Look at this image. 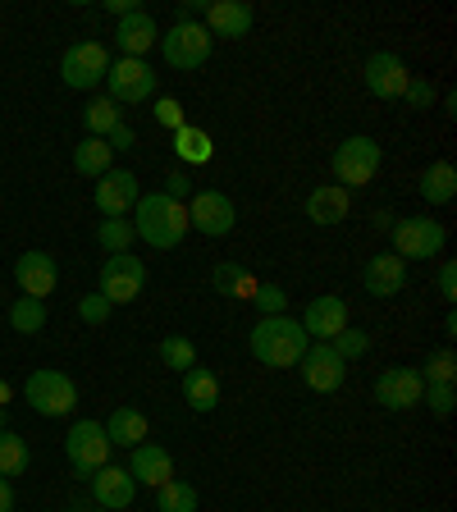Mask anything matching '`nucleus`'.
Instances as JSON below:
<instances>
[{"label":"nucleus","mask_w":457,"mask_h":512,"mask_svg":"<svg viewBox=\"0 0 457 512\" xmlns=\"http://www.w3.org/2000/svg\"><path fill=\"white\" fill-rule=\"evenodd\" d=\"M311 348L307 330H302L298 320L288 316H261L252 325V334H247V352H252L261 366H298L302 362V352Z\"/></svg>","instance_id":"nucleus-1"},{"label":"nucleus","mask_w":457,"mask_h":512,"mask_svg":"<svg viewBox=\"0 0 457 512\" xmlns=\"http://www.w3.org/2000/svg\"><path fill=\"white\" fill-rule=\"evenodd\" d=\"M133 234L151 247H179L188 238V206L165 197V192H147L138 197V220H133Z\"/></svg>","instance_id":"nucleus-2"},{"label":"nucleus","mask_w":457,"mask_h":512,"mask_svg":"<svg viewBox=\"0 0 457 512\" xmlns=\"http://www.w3.org/2000/svg\"><path fill=\"white\" fill-rule=\"evenodd\" d=\"M334 179H339V188L343 192H352V188H366V183L380 174V142L375 138H343L339 147H334Z\"/></svg>","instance_id":"nucleus-3"},{"label":"nucleus","mask_w":457,"mask_h":512,"mask_svg":"<svg viewBox=\"0 0 457 512\" xmlns=\"http://www.w3.org/2000/svg\"><path fill=\"white\" fill-rule=\"evenodd\" d=\"M23 398H28L32 412H42V416H69L78 407V389L74 380L64 371H51V366H42V371H32L28 384H23Z\"/></svg>","instance_id":"nucleus-4"},{"label":"nucleus","mask_w":457,"mask_h":512,"mask_svg":"<svg viewBox=\"0 0 457 512\" xmlns=\"http://www.w3.org/2000/svg\"><path fill=\"white\" fill-rule=\"evenodd\" d=\"M64 453H69V467L74 476L92 480L101 467H110V439L101 421H74L69 435H64Z\"/></svg>","instance_id":"nucleus-5"},{"label":"nucleus","mask_w":457,"mask_h":512,"mask_svg":"<svg viewBox=\"0 0 457 512\" xmlns=\"http://www.w3.org/2000/svg\"><path fill=\"white\" fill-rule=\"evenodd\" d=\"M394 256H403V261H430V256L444 252V224L430 220V215H403V220H394Z\"/></svg>","instance_id":"nucleus-6"},{"label":"nucleus","mask_w":457,"mask_h":512,"mask_svg":"<svg viewBox=\"0 0 457 512\" xmlns=\"http://www.w3.org/2000/svg\"><path fill=\"white\" fill-rule=\"evenodd\" d=\"M160 55L170 69H202L211 60V32L202 23H174L165 37H160Z\"/></svg>","instance_id":"nucleus-7"},{"label":"nucleus","mask_w":457,"mask_h":512,"mask_svg":"<svg viewBox=\"0 0 457 512\" xmlns=\"http://www.w3.org/2000/svg\"><path fill=\"white\" fill-rule=\"evenodd\" d=\"M106 74H110V55L101 42H78V46H69L60 60V78H64V87H74V92L101 87Z\"/></svg>","instance_id":"nucleus-8"},{"label":"nucleus","mask_w":457,"mask_h":512,"mask_svg":"<svg viewBox=\"0 0 457 512\" xmlns=\"http://www.w3.org/2000/svg\"><path fill=\"white\" fill-rule=\"evenodd\" d=\"M147 288V266H142L138 256H106V266H101V298L110 307H124V302H138V293Z\"/></svg>","instance_id":"nucleus-9"},{"label":"nucleus","mask_w":457,"mask_h":512,"mask_svg":"<svg viewBox=\"0 0 457 512\" xmlns=\"http://www.w3.org/2000/svg\"><path fill=\"white\" fill-rule=\"evenodd\" d=\"M106 87L115 106H138V101L156 96V69L147 60H119V64H110Z\"/></svg>","instance_id":"nucleus-10"},{"label":"nucleus","mask_w":457,"mask_h":512,"mask_svg":"<svg viewBox=\"0 0 457 512\" xmlns=\"http://www.w3.org/2000/svg\"><path fill=\"white\" fill-rule=\"evenodd\" d=\"M234 224H238V211L224 192H192L188 197V229H197L206 238H224L234 234Z\"/></svg>","instance_id":"nucleus-11"},{"label":"nucleus","mask_w":457,"mask_h":512,"mask_svg":"<svg viewBox=\"0 0 457 512\" xmlns=\"http://www.w3.org/2000/svg\"><path fill=\"white\" fill-rule=\"evenodd\" d=\"M426 394V380L416 366H389V371L375 380V403L389 407V412H407V407H421Z\"/></svg>","instance_id":"nucleus-12"},{"label":"nucleus","mask_w":457,"mask_h":512,"mask_svg":"<svg viewBox=\"0 0 457 512\" xmlns=\"http://www.w3.org/2000/svg\"><path fill=\"white\" fill-rule=\"evenodd\" d=\"M298 371H302V380H307V389H316V394H334V389L343 384V375H348V362L334 352V343H311V348L302 352Z\"/></svg>","instance_id":"nucleus-13"},{"label":"nucleus","mask_w":457,"mask_h":512,"mask_svg":"<svg viewBox=\"0 0 457 512\" xmlns=\"http://www.w3.org/2000/svg\"><path fill=\"white\" fill-rule=\"evenodd\" d=\"M96 211L106 215V220H124L133 206H138V174L128 170H106L96 179Z\"/></svg>","instance_id":"nucleus-14"},{"label":"nucleus","mask_w":457,"mask_h":512,"mask_svg":"<svg viewBox=\"0 0 457 512\" xmlns=\"http://www.w3.org/2000/svg\"><path fill=\"white\" fill-rule=\"evenodd\" d=\"M298 325L307 330V339H316V343H334V334L348 330V302L334 298V293H320V298H311V302H307V311H302Z\"/></svg>","instance_id":"nucleus-15"},{"label":"nucleus","mask_w":457,"mask_h":512,"mask_svg":"<svg viewBox=\"0 0 457 512\" xmlns=\"http://www.w3.org/2000/svg\"><path fill=\"white\" fill-rule=\"evenodd\" d=\"M362 78H366V92L371 96H380V101H398V96L407 92V64L398 60L394 51H375L371 60H366V69H362Z\"/></svg>","instance_id":"nucleus-16"},{"label":"nucleus","mask_w":457,"mask_h":512,"mask_svg":"<svg viewBox=\"0 0 457 512\" xmlns=\"http://www.w3.org/2000/svg\"><path fill=\"white\" fill-rule=\"evenodd\" d=\"M362 288L371 293V298H394V293H403L407 288V261L394 252H380L366 261L362 270Z\"/></svg>","instance_id":"nucleus-17"},{"label":"nucleus","mask_w":457,"mask_h":512,"mask_svg":"<svg viewBox=\"0 0 457 512\" xmlns=\"http://www.w3.org/2000/svg\"><path fill=\"white\" fill-rule=\"evenodd\" d=\"M14 279H19L23 298H37V302H42L46 293H55V279H60V270H55V256L23 252L19 261H14Z\"/></svg>","instance_id":"nucleus-18"},{"label":"nucleus","mask_w":457,"mask_h":512,"mask_svg":"<svg viewBox=\"0 0 457 512\" xmlns=\"http://www.w3.org/2000/svg\"><path fill=\"white\" fill-rule=\"evenodd\" d=\"M133 494H138V480L128 476V467H101L92 476V499L96 508H106V512H119L133 503Z\"/></svg>","instance_id":"nucleus-19"},{"label":"nucleus","mask_w":457,"mask_h":512,"mask_svg":"<svg viewBox=\"0 0 457 512\" xmlns=\"http://www.w3.org/2000/svg\"><path fill=\"white\" fill-rule=\"evenodd\" d=\"M128 476L138 480V485L160 490L165 480H174V458L160 444H147V439H142V444L133 448V458H128Z\"/></svg>","instance_id":"nucleus-20"},{"label":"nucleus","mask_w":457,"mask_h":512,"mask_svg":"<svg viewBox=\"0 0 457 512\" xmlns=\"http://www.w3.org/2000/svg\"><path fill=\"white\" fill-rule=\"evenodd\" d=\"M115 42H119V51H124V60H142V55L160 42L156 19H151L147 10L124 14V19H119V28H115Z\"/></svg>","instance_id":"nucleus-21"},{"label":"nucleus","mask_w":457,"mask_h":512,"mask_svg":"<svg viewBox=\"0 0 457 512\" xmlns=\"http://www.w3.org/2000/svg\"><path fill=\"white\" fill-rule=\"evenodd\" d=\"M252 19H256L252 5H243V0H215V5H206L202 28L211 32V37H247Z\"/></svg>","instance_id":"nucleus-22"},{"label":"nucleus","mask_w":457,"mask_h":512,"mask_svg":"<svg viewBox=\"0 0 457 512\" xmlns=\"http://www.w3.org/2000/svg\"><path fill=\"white\" fill-rule=\"evenodd\" d=\"M348 192L339 188V183H320L316 192L307 197V220L311 224H339V220H348Z\"/></svg>","instance_id":"nucleus-23"},{"label":"nucleus","mask_w":457,"mask_h":512,"mask_svg":"<svg viewBox=\"0 0 457 512\" xmlns=\"http://www.w3.org/2000/svg\"><path fill=\"white\" fill-rule=\"evenodd\" d=\"M183 403L192 412H215L220 407V380H215V371H206V366L183 371Z\"/></svg>","instance_id":"nucleus-24"},{"label":"nucleus","mask_w":457,"mask_h":512,"mask_svg":"<svg viewBox=\"0 0 457 512\" xmlns=\"http://www.w3.org/2000/svg\"><path fill=\"white\" fill-rule=\"evenodd\" d=\"M106 439H110V448H138L147 439V416L138 407H115L106 421Z\"/></svg>","instance_id":"nucleus-25"},{"label":"nucleus","mask_w":457,"mask_h":512,"mask_svg":"<svg viewBox=\"0 0 457 512\" xmlns=\"http://www.w3.org/2000/svg\"><path fill=\"white\" fill-rule=\"evenodd\" d=\"M211 284H215V293H224V298L252 302V293H256V284H261V279H256L247 266H238V261H220V266L211 270Z\"/></svg>","instance_id":"nucleus-26"},{"label":"nucleus","mask_w":457,"mask_h":512,"mask_svg":"<svg viewBox=\"0 0 457 512\" xmlns=\"http://www.w3.org/2000/svg\"><path fill=\"white\" fill-rule=\"evenodd\" d=\"M416 188H421V197H426L430 206H448L457 197V170L448 165V160H435V165L421 174V183H416Z\"/></svg>","instance_id":"nucleus-27"},{"label":"nucleus","mask_w":457,"mask_h":512,"mask_svg":"<svg viewBox=\"0 0 457 512\" xmlns=\"http://www.w3.org/2000/svg\"><path fill=\"white\" fill-rule=\"evenodd\" d=\"M110 142L106 138H87V142H78L74 147V170L83 174V179H101V174L110 170Z\"/></svg>","instance_id":"nucleus-28"},{"label":"nucleus","mask_w":457,"mask_h":512,"mask_svg":"<svg viewBox=\"0 0 457 512\" xmlns=\"http://www.w3.org/2000/svg\"><path fill=\"white\" fill-rule=\"evenodd\" d=\"M174 151H179V160H188V165H206L215 147H211V133H206V128L183 124L179 133H174Z\"/></svg>","instance_id":"nucleus-29"},{"label":"nucleus","mask_w":457,"mask_h":512,"mask_svg":"<svg viewBox=\"0 0 457 512\" xmlns=\"http://www.w3.org/2000/svg\"><path fill=\"white\" fill-rule=\"evenodd\" d=\"M156 508L160 512H197V490L188 480H165L156 490Z\"/></svg>","instance_id":"nucleus-30"},{"label":"nucleus","mask_w":457,"mask_h":512,"mask_svg":"<svg viewBox=\"0 0 457 512\" xmlns=\"http://www.w3.org/2000/svg\"><path fill=\"white\" fill-rule=\"evenodd\" d=\"M23 471H28V439L0 430V476H23Z\"/></svg>","instance_id":"nucleus-31"},{"label":"nucleus","mask_w":457,"mask_h":512,"mask_svg":"<svg viewBox=\"0 0 457 512\" xmlns=\"http://www.w3.org/2000/svg\"><path fill=\"white\" fill-rule=\"evenodd\" d=\"M10 330H19V334H37V330H46V302H37V298H19L10 307Z\"/></svg>","instance_id":"nucleus-32"},{"label":"nucleus","mask_w":457,"mask_h":512,"mask_svg":"<svg viewBox=\"0 0 457 512\" xmlns=\"http://www.w3.org/2000/svg\"><path fill=\"white\" fill-rule=\"evenodd\" d=\"M83 119H87V128H92V138H110L124 119H119V106L110 101V96H101V101H92V106L83 110Z\"/></svg>","instance_id":"nucleus-33"},{"label":"nucleus","mask_w":457,"mask_h":512,"mask_svg":"<svg viewBox=\"0 0 457 512\" xmlns=\"http://www.w3.org/2000/svg\"><path fill=\"white\" fill-rule=\"evenodd\" d=\"M133 220H101L96 224V243L106 247L110 256H119V252H128V247H133Z\"/></svg>","instance_id":"nucleus-34"},{"label":"nucleus","mask_w":457,"mask_h":512,"mask_svg":"<svg viewBox=\"0 0 457 512\" xmlns=\"http://www.w3.org/2000/svg\"><path fill=\"white\" fill-rule=\"evenodd\" d=\"M160 362L183 375L197 366V348H192V339H183V334H170V339H160Z\"/></svg>","instance_id":"nucleus-35"},{"label":"nucleus","mask_w":457,"mask_h":512,"mask_svg":"<svg viewBox=\"0 0 457 512\" xmlns=\"http://www.w3.org/2000/svg\"><path fill=\"white\" fill-rule=\"evenodd\" d=\"M421 380H426V384H453V380H457V357H453V348L430 352L426 362H421Z\"/></svg>","instance_id":"nucleus-36"},{"label":"nucleus","mask_w":457,"mask_h":512,"mask_svg":"<svg viewBox=\"0 0 457 512\" xmlns=\"http://www.w3.org/2000/svg\"><path fill=\"white\" fill-rule=\"evenodd\" d=\"M252 302H256V311H261V316H284V311H288L284 284H256Z\"/></svg>","instance_id":"nucleus-37"},{"label":"nucleus","mask_w":457,"mask_h":512,"mask_svg":"<svg viewBox=\"0 0 457 512\" xmlns=\"http://www.w3.org/2000/svg\"><path fill=\"white\" fill-rule=\"evenodd\" d=\"M403 101L412 110H430L439 101V92H435V83H430V78H421V74H412L407 78V92H403Z\"/></svg>","instance_id":"nucleus-38"},{"label":"nucleus","mask_w":457,"mask_h":512,"mask_svg":"<svg viewBox=\"0 0 457 512\" xmlns=\"http://www.w3.org/2000/svg\"><path fill=\"white\" fill-rule=\"evenodd\" d=\"M421 403H430V412H435L439 421H448V416H453V403H457L453 384H426V394H421Z\"/></svg>","instance_id":"nucleus-39"},{"label":"nucleus","mask_w":457,"mask_h":512,"mask_svg":"<svg viewBox=\"0 0 457 512\" xmlns=\"http://www.w3.org/2000/svg\"><path fill=\"white\" fill-rule=\"evenodd\" d=\"M366 348H371V334H366V330H339V334H334V352H339L343 362L362 357Z\"/></svg>","instance_id":"nucleus-40"},{"label":"nucleus","mask_w":457,"mask_h":512,"mask_svg":"<svg viewBox=\"0 0 457 512\" xmlns=\"http://www.w3.org/2000/svg\"><path fill=\"white\" fill-rule=\"evenodd\" d=\"M110 311H115V307H110V302L101 298V293H87V298L78 302V316H83L87 325H106V320H110Z\"/></svg>","instance_id":"nucleus-41"},{"label":"nucleus","mask_w":457,"mask_h":512,"mask_svg":"<svg viewBox=\"0 0 457 512\" xmlns=\"http://www.w3.org/2000/svg\"><path fill=\"white\" fill-rule=\"evenodd\" d=\"M156 124L160 128H174V133L183 128V106L174 101V96H160V101H156Z\"/></svg>","instance_id":"nucleus-42"},{"label":"nucleus","mask_w":457,"mask_h":512,"mask_svg":"<svg viewBox=\"0 0 457 512\" xmlns=\"http://www.w3.org/2000/svg\"><path fill=\"white\" fill-rule=\"evenodd\" d=\"M439 298H444L448 307L457 302V266H453V261H444V266H439Z\"/></svg>","instance_id":"nucleus-43"},{"label":"nucleus","mask_w":457,"mask_h":512,"mask_svg":"<svg viewBox=\"0 0 457 512\" xmlns=\"http://www.w3.org/2000/svg\"><path fill=\"white\" fill-rule=\"evenodd\" d=\"M165 197H174V202L192 197V179H188V174H170V179H165Z\"/></svg>","instance_id":"nucleus-44"},{"label":"nucleus","mask_w":457,"mask_h":512,"mask_svg":"<svg viewBox=\"0 0 457 512\" xmlns=\"http://www.w3.org/2000/svg\"><path fill=\"white\" fill-rule=\"evenodd\" d=\"M106 142H110V151H128V147H133V128H128V124H119Z\"/></svg>","instance_id":"nucleus-45"},{"label":"nucleus","mask_w":457,"mask_h":512,"mask_svg":"<svg viewBox=\"0 0 457 512\" xmlns=\"http://www.w3.org/2000/svg\"><path fill=\"white\" fill-rule=\"evenodd\" d=\"M14 508V490H10V476H0V512Z\"/></svg>","instance_id":"nucleus-46"},{"label":"nucleus","mask_w":457,"mask_h":512,"mask_svg":"<svg viewBox=\"0 0 457 512\" xmlns=\"http://www.w3.org/2000/svg\"><path fill=\"white\" fill-rule=\"evenodd\" d=\"M106 10L124 19V14H133V10H138V5H133V0H106Z\"/></svg>","instance_id":"nucleus-47"},{"label":"nucleus","mask_w":457,"mask_h":512,"mask_svg":"<svg viewBox=\"0 0 457 512\" xmlns=\"http://www.w3.org/2000/svg\"><path fill=\"white\" fill-rule=\"evenodd\" d=\"M371 224L380 229V234H389V229H394V215H389V211H375V215H371Z\"/></svg>","instance_id":"nucleus-48"},{"label":"nucleus","mask_w":457,"mask_h":512,"mask_svg":"<svg viewBox=\"0 0 457 512\" xmlns=\"http://www.w3.org/2000/svg\"><path fill=\"white\" fill-rule=\"evenodd\" d=\"M5 403H10V384L0 380V407H5Z\"/></svg>","instance_id":"nucleus-49"},{"label":"nucleus","mask_w":457,"mask_h":512,"mask_svg":"<svg viewBox=\"0 0 457 512\" xmlns=\"http://www.w3.org/2000/svg\"><path fill=\"white\" fill-rule=\"evenodd\" d=\"M0 430H5V407H0Z\"/></svg>","instance_id":"nucleus-50"},{"label":"nucleus","mask_w":457,"mask_h":512,"mask_svg":"<svg viewBox=\"0 0 457 512\" xmlns=\"http://www.w3.org/2000/svg\"><path fill=\"white\" fill-rule=\"evenodd\" d=\"M96 512H106V508H96Z\"/></svg>","instance_id":"nucleus-51"}]
</instances>
